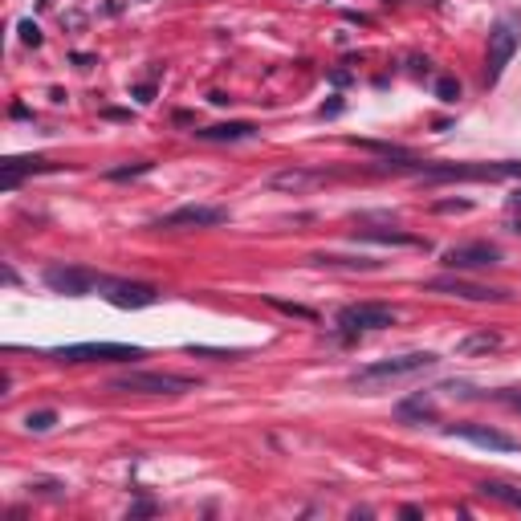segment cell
<instances>
[{"mask_svg":"<svg viewBox=\"0 0 521 521\" xmlns=\"http://www.w3.org/2000/svg\"><path fill=\"white\" fill-rule=\"evenodd\" d=\"M521 163H440L420 167L423 184H460V179H517Z\"/></svg>","mask_w":521,"mask_h":521,"instance_id":"cell-2","label":"cell"},{"mask_svg":"<svg viewBox=\"0 0 521 521\" xmlns=\"http://www.w3.org/2000/svg\"><path fill=\"white\" fill-rule=\"evenodd\" d=\"M252 135H257L252 122H216V127L195 130V138H204V143H241V138H252Z\"/></svg>","mask_w":521,"mask_h":521,"instance_id":"cell-15","label":"cell"},{"mask_svg":"<svg viewBox=\"0 0 521 521\" xmlns=\"http://www.w3.org/2000/svg\"><path fill=\"white\" fill-rule=\"evenodd\" d=\"M16 29H21V41H24V45H41V29H37L33 21H21Z\"/></svg>","mask_w":521,"mask_h":521,"instance_id":"cell-24","label":"cell"},{"mask_svg":"<svg viewBox=\"0 0 521 521\" xmlns=\"http://www.w3.org/2000/svg\"><path fill=\"white\" fill-rule=\"evenodd\" d=\"M224 220H228V208H216V204H184V208L151 220V224L155 228H212V224H224Z\"/></svg>","mask_w":521,"mask_h":521,"instance_id":"cell-10","label":"cell"},{"mask_svg":"<svg viewBox=\"0 0 521 521\" xmlns=\"http://www.w3.org/2000/svg\"><path fill=\"white\" fill-rule=\"evenodd\" d=\"M41 171H53V163L49 159H5L0 163V187L13 192V187L21 184V175H41Z\"/></svg>","mask_w":521,"mask_h":521,"instance_id":"cell-14","label":"cell"},{"mask_svg":"<svg viewBox=\"0 0 521 521\" xmlns=\"http://www.w3.org/2000/svg\"><path fill=\"white\" fill-rule=\"evenodd\" d=\"M517 45H521V33L513 29L509 21L493 24V33H488V62H485V81H488V86H493V81L505 73V65L513 62Z\"/></svg>","mask_w":521,"mask_h":521,"instance_id":"cell-8","label":"cell"},{"mask_svg":"<svg viewBox=\"0 0 521 521\" xmlns=\"http://www.w3.org/2000/svg\"><path fill=\"white\" fill-rule=\"evenodd\" d=\"M326 184V171H309V167H285L277 171L273 179H269V187H277V192H309V187Z\"/></svg>","mask_w":521,"mask_h":521,"instance_id":"cell-13","label":"cell"},{"mask_svg":"<svg viewBox=\"0 0 521 521\" xmlns=\"http://www.w3.org/2000/svg\"><path fill=\"white\" fill-rule=\"evenodd\" d=\"M53 358H62V363H135V358H143V350L127 346V342H70V346H57Z\"/></svg>","mask_w":521,"mask_h":521,"instance_id":"cell-3","label":"cell"},{"mask_svg":"<svg viewBox=\"0 0 521 521\" xmlns=\"http://www.w3.org/2000/svg\"><path fill=\"white\" fill-rule=\"evenodd\" d=\"M480 493H485V497H497V501L513 505V509H521V493H517L513 485H501V480H485V485H480Z\"/></svg>","mask_w":521,"mask_h":521,"instance_id":"cell-19","label":"cell"},{"mask_svg":"<svg viewBox=\"0 0 521 521\" xmlns=\"http://www.w3.org/2000/svg\"><path fill=\"white\" fill-rule=\"evenodd\" d=\"M440 265L464 273V269H493L501 265V249L488 241H469V244H452V249L440 252Z\"/></svg>","mask_w":521,"mask_h":521,"instance_id":"cell-6","label":"cell"},{"mask_svg":"<svg viewBox=\"0 0 521 521\" xmlns=\"http://www.w3.org/2000/svg\"><path fill=\"white\" fill-rule=\"evenodd\" d=\"M151 94H155L151 81H147V86H135V98H138V102H151Z\"/></svg>","mask_w":521,"mask_h":521,"instance_id":"cell-26","label":"cell"},{"mask_svg":"<svg viewBox=\"0 0 521 521\" xmlns=\"http://www.w3.org/2000/svg\"><path fill=\"white\" fill-rule=\"evenodd\" d=\"M436 363L440 358L431 355V350H412V355H395V358H379V363H371V366H358V371L350 374V383L363 387V391H374V387H383V383L420 374V371H428V366H436Z\"/></svg>","mask_w":521,"mask_h":521,"instance_id":"cell-1","label":"cell"},{"mask_svg":"<svg viewBox=\"0 0 521 521\" xmlns=\"http://www.w3.org/2000/svg\"><path fill=\"white\" fill-rule=\"evenodd\" d=\"M472 204L469 200H444V204H436V212H469Z\"/></svg>","mask_w":521,"mask_h":521,"instance_id":"cell-25","label":"cell"},{"mask_svg":"<svg viewBox=\"0 0 521 521\" xmlns=\"http://www.w3.org/2000/svg\"><path fill=\"white\" fill-rule=\"evenodd\" d=\"M114 391H147V395H179V391H192L195 379L187 374H171V371H130L110 379Z\"/></svg>","mask_w":521,"mask_h":521,"instance_id":"cell-4","label":"cell"},{"mask_svg":"<svg viewBox=\"0 0 521 521\" xmlns=\"http://www.w3.org/2000/svg\"><path fill=\"white\" fill-rule=\"evenodd\" d=\"M98 293H102L110 306H118V309H147V306H155V301H159V289H155V285H147V281H118V277H106Z\"/></svg>","mask_w":521,"mask_h":521,"instance_id":"cell-9","label":"cell"},{"mask_svg":"<svg viewBox=\"0 0 521 521\" xmlns=\"http://www.w3.org/2000/svg\"><path fill=\"white\" fill-rule=\"evenodd\" d=\"M355 241H371V244H407V249H423L420 236H412V232H395V228H358Z\"/></svg>","mask_w":521,"mask_h":521,"instance_id":"cell-17","label":"cell"},{"mask_svg":"<svg viewBox=\"0 0 521 521\" xmlns=\"http://www.w3.org/2000/svg\"><path fill=\"white\" fill-rule=\"evenodd\" d=\"M428 293H448V298H460V301H505L509 293L505 289H493V285H477V281H464V277H431L423 285Z\"/></svg>","mask_w":521,"mask_h":521,"instance_id":"cell-12","label":"cell"},{"mask_svg":"<svg viewBox=\"0 0 521 521\" xmlns=\"http://www.w3.org/2000/svg\"><path fill=\"white\" fill-rule=\"evenodd\" d=\"M444 436H452V440H469V444L488 448V452H517V448H521V440H513L509 431L485 428V423H452V428H444Z\"/></svg>","mask_w":521,"mask_h":521,"instance_id":"cell-11","label":"cell"},{"mask_svg":"<svg viewBox=\"0 0 521 521\" xmlns=\"http://www.w3.org/2000/svg\"><path fill=\"white\" fill-rule=\"evenodd\" d=\"M395 326V309L383 301H358V306L338 309V330L342 334H366V330H387Z\"/></svg>","mask_w":521,"mask_h":521,"instance_id":"cell-5","label":"cell"},{"mask_svg":"<svg viewBox=\"0 0 521 521\" xmlns=\"http://www.w3.org/2000/svg\"><path fill=\"white\" fill-rule=\"evenodd\" d=\"M509 208H513V212H521V187H517V192L509 195Z\"/></svg>","mask_w":521,"mask_h":521,"instance_id":"cell-27","label":"cell"},{"mask_svg":"<svg viewBox=\"0 0 521 521\" xmlns=\"http://www.w3.org/2000/svg\"><path fill=\"white\" fill-rule=\"evenodd\" d=\"M53 423H57V412H49V407H45V412H29V415H24V428L37 431V436H41V431H49Z\"/></svg>","mask_w":521,"mask_h":521,"instance_id":"cell-21","label":"cell"},{"mask_svg":"<svg viewBox=\"0 0 521 521\" xmlns=\"http://www.w3.org/2000/svg\"><path fill=\"white\" fill-rule=\"evenodd\" d=\"M269 306L277 309V314H289V317H301V322H314V309L309 306H298V301H285V298H269Z\"/></svg>","mask_w":521,"mask_h":521,"instance_id":"cell-20","label":"cell"},{"mask_svg":"<svg viewBox=\"0 0 521 521\" xmlns=\"http://www.w3.org/2000/svg\"><path fill=\"white\" fill-rule=\"evenodd\" d=\"M106 277L94 273V269H78V265H53L45 269V285L53 293H65V298H86V293L102 289Z\"/></svg>","mask_w":521,"mask_h":521,"instance_id":"cell-7","label":"cell"},{"mask_svg":"<svg viewBox=\"0 0 521 521\" xmlns=\"http://www.w3.org/2000/svg\"><path fill=\"white\" fill-rule=\"evenodd\" d=\"M309 260L322 269H379V260L371 257H334V252H314Z\"/></svg>","mask_w":521,"mask_h":521,"instance_id":"cell-18","label":"cell"},{"mask_svg":"<svg viewBox=\"0 0 521 521\" xmlns=\"http://www.w3.org/2000/svg\"><path fill=\"white\" fill-rule=\"evenodd\" d=\"M155 163L151 159H143V163H130V167H114V171H106V179H135V175H147Z\"/></svg>","mask_w":521,"mask_h":521,"instance_id":"cell-22","label":"cell"},{"mask_svg":"<svg viewBox=\"0 0 521 521\" xmlns=\"http://www.w3.org/2000/svg\"><path fill=\"white\" fill-rule=\"evenodd\" d=\"M436 98H440V102H456V98H460V81H456V78H440L436 81Z\"/></svg>","mask_w":521,"mask_h":521,"instance_id":"cell-23","label":"cell"},{"mask_svg":"<svg viewBox=\"0 0 521 521\" xmlns=\"http://www.w3.org/2000/svg\"><path fill=\"white\" fill-rule=\"evenodd\" d=\"M501 334L497 330H477V334H469V338H460L456 342V355L460 358H477V355H493V350H501Z\"/></svg>","mask_w":521,"mask_h":521,"instance_id":"cell-16","label":"cell"}]
</instances>
